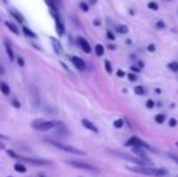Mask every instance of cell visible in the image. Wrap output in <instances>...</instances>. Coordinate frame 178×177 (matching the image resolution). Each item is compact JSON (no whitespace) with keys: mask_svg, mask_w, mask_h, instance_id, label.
I'll return each mask as SVG.
<instances>
[{"mask_svg":"<svg viewBox=\"0 0 178 177\" xmlns=\"http://www.w3.org/2000/svg\"><path fill=\"white\" fill-rule=\"evenodd\" d=\"M79 6H80V9H81L84 12H87V11H89V9H90L89 4H87V2H85V1H81V2L79 4Z\"/></svg>","mask_w":178,"mask_h":177,"instance_id":"cell-26","label":"cell"},{"mask_svg":"<svg viewBox=\"0 0 178 177\" xmlns=\"http://www.w3.org/2000/svg\"><path fill=\"white\" fill-rule=\"evenodd\" d=\"M117 32L120 34H127L129 33V27L125 24H119L117 26Z\"/></svg>","mask_w":178,"mask_h":177,"instance_id":"cell-17","label":"cell"},{"mask_svg":"<svg viewBox=\"0 0 178 177\" xmlns=\"http://www.w3.org/2000/svg\"><path fill=\"white\" fill-rule=\"evenodd\" d=\"M155 94H161V90H160V89H158V87H156V89H155Z\"/></svg>","mask_w":178,"mask_h":177,"instance_id":"cell-44","label":"cell"},{"mask_svg":"<svg viewBox=\"0 0 178 177\" xmlns=\"http://www.w3.org/2000/svg\"><path fill=\"white\" fill-rule=\"evenodd\" d=\"M148 9L153 10V11H158L159 5L156 4V2H154V1H150V2H148Z\"/></svg>","mask_w":178,"mask_h":177,"instance_id":"cell-24","label":"cell"},{"mask_svg":"<svg viewBox=\"0 0 178 177\" xmlns=\"http://www.w3.org/2000/svg\"><path fill=\"white\" fill-rule=\"evenodd\" d=\"M9 177H11V176H9Z\"/></svg>","mask_w":178,"mask_h":177,"instance_id":"cell-52","label":"cell"},{"mask_svg":"<svg viewBox=\"0 0 178 177\" xmlns=\"http://www.w3.org/2000/svg\"><path fill=\"white\" fill-rule=\"evenodd\" d=\"M95 52H96V55H97L98 57L103 56V55H104V47H103V45L97 44V45L95 46Z\"/></svg>","mask_w":178,"mask_h":177,"instance_id":"cell-18","label":"cell"},{"mask_svg":"<svg viewBox=\"0 0 178 177\" xmlns=\"http://www.w3.org/2000/svg\"><path fill=\"white\" fill-rule=\"evenodd\" d=\"M107 38L109 40H112V41H114V40H115V35L113 34V32L108 30V32H107Z\"/></svg>","mask_w":178,"mask_h":177,"instance_id":"cell-31","label":"cell"},{"mask_svg":"<svg viewBox=\"0 0 178 177\" xmlns=\"http://www.w3.org/2000/svg\"><path fill=\"white\" fill-rule=\"evenodd\" d=\"M17 63H18L20 67H24V59L22 58V57H20V56L17 57Z\"/></svg>","mask_w":178,"mask_h":177,"instance_id":"cell-35","label":"cell"},{"mask_svg":"<svg viewBox=\"0 0 178 177\" xmlns=\"http://www.w3.org/2000/svg\"><path fill=\"white\" fill-rule=\"evenodd\" d=\"M129 171L136 172L139 175L152 177H164L167 175V170L162 167H154L153 165H137V166H127Z\"/></svg>","mask_w":178,"mask_h":177,"instance_id":"cell-1","label":"cell"},{"mask_svg":"<svg viewBox=\"0 0 178 177\" xmlns=\"http://www.w3.org/2000/svg\"><path fill=\"white\" fill-rule=\"evenodd\" d=\"M168 125H170V127H175V126H177V120L175 118H171L168 120Z\"/></svg>","mask_w":178,"mask_h":177,"instance_id":"cell-29","label":"cell"},{"mask_svg":"<svg viewBox=\"0 0 178 177\" xmlns=\"http://www.w3.org/2000/svg\"><path fill=\"white\" fill-rule=\"evenodd\" d=\"M56 1H57V2H58V5H59V4H61V0H56Z\"/></svg>","mask_w":178,"mask_h":177,"instance_id":"cell-48","label":"cell"},{"mask_svg":"<svg viewBox=\"0 0 178 177\" xmlns=\"http://www.w3.org/2000/svg\"><path fill=\"white\" fill-rule=\"evenodd\" d=\"M14 169L17 171V172H21V174H24V172H27V167L23 165V164H15V166H14Z\"/></svg>","mask_w":178,"mask_h":177,"instance_id":"cell-20","label":"cell"},{"mask_svg":"<svg viewBox=\"0 0 178 177\" xmlns=\"http://www.w3.org/2000/svg\"><path fill=\"white\" fill-rule=\"evenodd\" d=\"M2 1H4V2H7V0H2Z\"/></svg>","mask_w":178,"mask_h":177,"instance_id":"cell-49","label":"cell"},{"mask_svg":"<svg viewBox=\"0 0 178 177\" xmlns=\"http://www.w3.org/2000/svg\"><path fill=\"white\" fill-rule=\"evenodd\" d=\"M164 120H165V115H164V114H158V115L155 117V121H156L158 124H162Z\"/></svg>","mask_w":178,"mask_h":177,"instance_id":"cell-27","label":"cell"},{"mask_svg":"<svg viewBox=\"0 0 178 177\" xmlns=\"http://www.w3.org/2000/svg\"><path fill=\"white\" fill-rule=\"evenodd\" d=\"M5 26L14 33V34H20V30H18V28H17V26L16 24H14V23H11V22H5Z\"/></svg>","mask_w":178,"mask_h":177,"instance_id":"cell-15","label":"cell"},{"mask_svg":"<svg viewBox=\"0 0 178 177\" xmlns=\"http://www.w3.org/2000/svg\"><path fill=\"white\" fill-rule=\"evenodd\" d=\"M156 28L158 29H164L165 28V22L164 21H158L156 22Z\"/></svg>","mask_w":178,"mask_h":177,"instance_id":"cell-32","label":"cell"},{"mask_svg":"<svg viewBox=\"0 0 178 177\" xmlns=\"http://www.w3.org/2000/svg\"><path fill=\"white\" fill-rule=\"evenodd\" d=\"M62 125V121L59 120H35L30 124V126L34 129V130H38V131H47V130H51L53 127H57Z\"/></svg>","mask_w":178,"mask_h":177,"instance_id":"cell-2","label":"cell"},{"mask_svg":"<svg viewBox=\"0 0 178 177\" xmlns=\"http://www.w3.org/2000/svg\"><path fill=\"white\" fill-rule=\"evenodd\" d=\"M167 1H171V0H167Z\"/></svg>","mask_w":178,"mask_h":177,"instance_id":"cell-51","label":"cell"},{"mask_svg":"<svg viewBox=\"0 0 178 177\" xmlns=\"http://www.w3.org/2000/svg\"><path fill=\"white\" fill-rule=\"evenodd\" d=\"M51 44H52V47H53L55 52H56L57 55H61V54H62V51H63L61 42H59V41L56 39V38H51Z\"/></svg>","mask_w":178,"mask_h":177,"instance_id":"cell-12","label":"cell"},{"mask_svg":"<svg viewBox=\"0 0 178 177\" xmlns=\"http://www.w3.org/2000/svg\"><path fill=\"white\" fill-rule=\"evenodd\" d=\"M93 26H96V27H98V26H101V21L95 20V21H93Z\"/></svg>","mask_w":178,"mask_h":177,"instance_id":"cell-40","label":"cell"},{"mask_svg":"<svg viewBox=\"0 0 178 177\" xmlns=\"http://www.w3.org/2000/svg\"><path fill=\"white\" fill-rule=\"evenodd\" d=\"M46 5L50 7V11H58V2L56 0H45Z\"/></svg>","mask_w":178,"mask_h":177,"instance_id":"cell-13","label":"cell"},{"mask_svg":"<svg viewBox=\"0 0 178 177\" xmlns=\"http://www.w3.org/2000/svg\"><path fill=\"white\" fill-rule=\"evenodd\" d=\"M0 91H1L4 95L9 96V95H10V87H9V85H7L6 82H4V81H0Z\"/></svg>","mask_w":178,"mask_h":177,"instance_id":"cell-16","label":"cell"},{"mask_svg":"<svg viewBox=\"0 0 178 177\" xmlns=\"http://www.w3.org/2000/svg\"><path fill=\"white\" fill-rule=\"evenodd\" d=\"M147 50H148L149 52H155V45H154V44H150V45H148Z\"/></svg>","mask_w":178,"mask_h":177,"instance_id":"cell-34","label":"cell"},{"mask_svg":"<svg viewBox=\"0 0 178 177\" xmlns=\"http://www.w3.org/2000/svg\"><path fill=\"white\" fill-rule=\"evenodd\" d=\"M22 30H23V33H24V35H26V37H29V38H37V34H35L34 32H32L29 28L23 27V28H22Z\"/></svg>","mask_w":178,"mask_h":177,"instance_id":"cell-19","label":"cell"},{"mask_svg":"<svg viewBox=\"0 0 178 177\" xmlns=\"http://www.w3.org/2000/svg\"><path fill=\"white\" fill-rule=\"evenodd\" d=\"M81 124H82V126L86 127L87 130H90V131H92V132H95V134H98V129H97V126H96L95 124H92L90 120H87V119H82V120H81Z\"/></svg>","mask_w":178,"mask_h":177,"instance_id":"cell-10","label":"cell"},{"mask_svg":"<svg viewBox=\"0 0 178 177\" xmlns=\"http://www.w3.org/2000/svg\"><path fill=\"white\" fill-rule=\"evenodd\" d=\"M176 144H177V147H178V142H177V143H176Z\"/></svg>","mask_w":178,"mask_h":177,"instance_id":"cell-50","label":"cell"},{"mask_svg":"<svg viewBox=\"0 0 178 177\" xmlns=\"http://www.w3.org/2000/svg\"><path fill=\"white\" fill-rule=\"evenodd\" d=\"M126 44H127V45H131V44H132V41H131L130 39H127L126 40Z\"/></svg>","mask_w":178,"mask_h":177,"instance_id":"cell-45","label":"cell"},{"mask_svg":"<svg viewBox=\"0 0 178 177\" xmlns=\"http://www.w3.org/2000/svg\"><path fill=\"white\" fill-rule=\"evenodd\" d=\"M0 139H5V136H2V135H0Z\"/></svg>","mask_w":178,"mask_h":177,"instance_id":"cell-46","label":"cell"},{"mask_svg":"<svg viewBox=\"0 0 178 177\" xmlns=\"http://www.w3.org/2000/svg\"><path fill=\"white\" fill-rule=\"evenodd\" d=\"M77 42H78V45L81 47V50H82L85 54H90V52H91V46H90V42L85 39V38L79 37V38L77 39Z\"/></svg>","mask_w":178,"mask_h":177,"instance_id":"cell-9","label":"cell"},{"mask_svg":"<svg viewBox=\"0 0 178 177\" xmlns=\"http://www.w3.org/2000/svg\"><path fill=\"white\" fill-rule=\"evenodd\" d=\"M4 45H5V51H6V54H7L9 59H10V61H14V59H15V54H14V50H12L10 42H9L7 40H5V41H4Z\"/></svg>","mask_w":178,"mask_h":177,"instance_id":"cell-11","label":"cell"},{"mask_svg":"<svg viewBox=\"0 0 178 177\" xmlns=\"http://www.w3.org/2000/svg\"><path fill=\"white\" fill-rule=\"evenodd\" d=\"M113 125H114L115 129H121V127L124 126V120H122V119H117Z\"/></svg>","mask_w":178,"mask_h":177,"instance_id":"cell-25","label":"cell"},{"mask_svg":"<svg viewBox=\"0 0 178 177\" xmlns=\"http://www.w3.org/2000/svg\"><path fill=\"white\" fill-rule=\"evenodd\" d=\"M135 94H136V95H139V96H142V95L145 94V90H144L143 86H136V87H135Z\"/></svg>","mask_w":178,"mask_h":177,"instance_id":"cell-22","label":"cell"},{"mask_svg":"<svg viewBox=\"0 0 178 177\" xmlns=\"http://www.w3.org/2000/svg\"><path fill=\"white\" fill-rule=\"evenodd\" d=\"M39 177H46L45 175H42V174H39Z\"/></svg>","mask_w":178,"mask_h":177,"instance_id":"cell-47","label":"cell"},{"mask_svg":"<svg viewBox=\"0 0 178 177\" xmlns=\"http://www.w3.org/2000/svg\"><path fill=\"white\" fill-rule=\"evenodd\" d=\"M0 149H5V144L1 141H0Z\"/></svg>","mask_w":178,"mask_h":177,"instance_id":"cell-42","label":"cell"},{"mask_svg":"<svg viewBox=\"0 0 178 177\" xmlns=\"http://www.w3.org/2000/svg\"><path fill=\"white\" fill-rule=\"evenodd\" d=\"M46 142H49L50 144H52V146L57 147V148L61 149V151H64V152H68V153H72V154L85 155V153H84L82 151H80V149L75 148V147H72V146H68V144H63V143H61V142L53 141V139H50V138H47V139H46Z\"/></svg>","mask_w":178,"mask_h":177,"instance_id":"cell-3","label":"cell"},{"mask_svg":"<svg viewBox=\"0 0 178 177\" xmlns=\"http://www.w3.org/2000/svg\"><path fill=\"white\" fill-rule=\"evenodd\" d=\"M12 106H14L15 108H21V103L18 102V99H12Z\"/></svg>","mask_w":178,"mask_h":177,"instance_id":"cell-33","label":"cell"},{"mask_svg":"<svg viewBox=\"0 0 178 177\" xmlns=\"http://www.w3.org/2000/svg\"><path fill=\"white\" fill-rule=\"evenodd\" d=\"M154 104H155V103H154V101H153V99H148V101H147V103H145V106H147V108H148V109L154 108Z\"/></svg>","mask_w":178,"mask_h":177,"instance_id":"cell-28","label":"cell"},{"mask_svg":"<svg viewBox=\"0 0 178 177\" xmlns=\"http://www.w3.org/2000/svg\"><path fill=\"white\" fill-rule=\"evenodd\" d=\"M131 70H132V72H135V73H139V72H140V68L132 66V67H131Z\"/></svg>","mask_w":178,"mask_h":177,"instance_id":"cell-38","label":"cell"},{"mask_svg":"<svg viewBox=\"0 0 178 177\" xmlns=\"http://www.w3.org/2000/svg\"><path fill=\"white\" fill-rule=\"evenodd\" d=\"M138 64H139V68H143V66H144L142 61H138Z\"/></svg>","mask_w":178,"mask_h":177,"instance_id":"cell-43","label":"cell"},{"mask_svg":"<svg viewBox=\"0 0 178 177\" xmlns=\"http://www.w3.org/2000/svg\"><path fill=\"white\" fill-rule=\"evenodd\" d=\"M97 0H89V5H96Z\"/></svg>","mask_w":178,"mask_h":177,"instance_id":"cell-41","label":"cell"},{"mask_svg":"<svg viewBox=\"0 0 178 177\" xmlns=\"http://www.w3.org/2000/svg\"><path fill=\"white\" fill-rule=\"evenodd\" d=\"M7 154L11 155L12 158H16V159H21V160H24V161H28V163H32V164H40V165H45V164H49V161L46 160H40V159H32V158H24L17 155L16 153H14L12 151H7Z\"/></svg>","mask_w":178,"mask_h":177,"instance_id":"cell-7","label":"cell"},{"mask_svg":"<svg viewBox=\"0 0 178 177\" xmlns=\"http://www.w3.org/2000/svg\"><path fill=\"white\" fill-rule=\"evenodd\" d=\"M167 68L168 69H171L172 72H178V62H171V63H168L167 64Z\"/></svg>","mask_w":178,"mask_h":177,"instance_id":"cell-21","label":"cell"},{"mask_svg":"<svg viewBox=\"0 0 178 177\" xmlns=\"http://www.w3.org/2000/svg\"><path fill=\"white\" fill-rule=\"evenodd\" d=\"M51 15H52L53 20L56 22V29H57L58 35H63L64 32H65V28H64V23H63L62 17L59 16L58 11H51Z\"/></svg>","mask_w":178,"mask_h":177,"instance_id":"cell-5","label":"cell"},{"mask_svg":"<svg viewBox=\"0 0 178 177\" xmlns=\"http://www.w3.org/2000/svg\"><path fill=\"white\" fill-rule=\"evenodd\" d=\"M127 78L130 81H137V75H135L133 73H129L127 74Z\"/></svg>","mask_w":178,"mask_h":177,"instance_id":"cell-30","label":"cell"},{"mask_svg":"<svg viewBox=\"0 0 178 177\" xmlns=\"http://www.w3.org/2000/svg\"><path fill=\"white\" fill-rule=\"evenodd\" d=\"M108 49H109V50H115V49H117V46H115V45H113V44H109V45H108Z\"/></svg>","mask_w":178,"mask_h":177,"instance_id":"cell-39","label":"cell"},{"mask_svg":"<svg viewBox=\"0 0 178 177\" xmlns=\"http://www.w3.org/2000/svg\"><path fill=\"white\" fill-rule=\"evenodd\" d=\"M10 14H11V16L15 18V20H17L18 23H23L24 22V18H23V16L21 15L18 11H16V10H11L10 11Z\"/></svg>","mask_w":178,"mask_h":177,"instance_id":"cell-14","label":"cell"},{"mask_svg":"<svg viewBox=\"0 0 178 177\" xmlns=\"http://www.w3.org/2000/svg\"><path fill=\"white\" fill-rule=\"evenodd\" d=\"M69 165L77 167V169H81V170H87V171H96V167L85 163V161H81V160H70L68 161Z\"/></svg>","mask_w":178,"mask_h":177,"instance_id":"cell-6","label":"cell"},{"mask_svg":"<svg viewBox=\"0 0 178 177\" xmlns=\"http://www.w3.org/2000/svg\"><path fill=\"white\" fill-rule=\"evenodd\" d=\"M125 147H142V148H147L149 149L150 147L139 137H136V136H132L131 138H129L126 142H125Z\"/></svg>","mask_w":178,"mask_h":177,"instance_id":"cell-4","label":"cell"},{"mask_svg":"<svg viewBox=\"0 0 178 177\" xmlns=\"http://www.w3.org/2000/svg\"><path fill=\"white\" fill-rule=\"evenodd\" d=\"M117 75H118L119 78H122V77H125V72H124V70H121V69H119L118 73H117Z\"/></svg>","mask_w":178,"mask_h":177,"instance_id":"cell-37","label":"cell"},{"mask_svg":"<svg viewBox=\"0 0 178 177\" xmlns=\"http://www.w3.org/2000/svg\"><path fill=\"white\" fill-rule=\"evenodd\" d=\"M168 157L171 158V159H172V160H173L176 164H178V157H177V155H173V154H168Z\"/></svg>","mask_w":178,"mask_h":177,"instance_id":"cell-36","label":"cell"},{"mask_svg":"<svg viewBox=\"0 0 178 177\" xmlns=\"http://www.w3.org/2000/svg\"><path fill=\"white\" fill-rule=\"evenodd\" d=\"M70 59H72V63L74 64V67H75L78 70L84 72V70L86 69V63H85V61L82 58H80L78 56H73Z\"/></svg>","mask_w":178,"mask_h":177,"instance_id":"cell-8","label":"cell"},{"mask_svg":"<svg viewBox=\"0 0 178 177\" xmlns=\"http://www.w3.org/2000/svg\"><path fill=\"white\" fill-rule=\"evenodd\" d=\"M104 68H105L107 73L112 74V72H113V68H112V64H110V62H109L108 59H107V61H104Z\"/></svg>","mask_w":178,"mask_h":177,"instance_id":"cell-23","label":"cell"}]
</instances>
